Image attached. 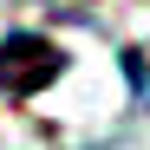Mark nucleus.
Masks as SVG:
<instances>
[{"mask_svg":"<svg viewBox=\"0 0 150 150\" xmlns=\"http://www.w3.org/2000/svg\"><path fill=\"white\" fill-rule=\"evenodd\" d=\"M59 65H65L59 46H46L33 33H13L7 46H0V91H39Z\"/></svg>","mask_w":150,"mask_h":150,"instance_id":"obj_1","label":"nucleus"}]
</instances>
